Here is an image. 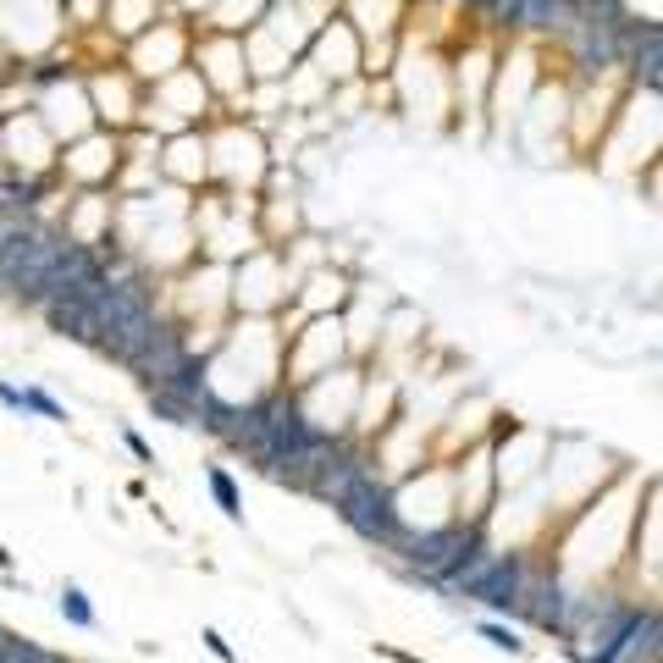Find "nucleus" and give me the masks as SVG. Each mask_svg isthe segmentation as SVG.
<instances>
[{"mask_svg": "<svg viewBox=\"0 0 663 663\" xmlns=\"http://www.w3.org/2000/svg\"><path fill=\"white\" fill-rule=\"evenodd\" d=\"M205 647H210V653H216L221 663H232V647H227V642H221L216 631H205Z\"/></svg>", "mask_w": 663, "mask_h": 663, "instance_id": "f3484780", "label": "nucleus"}, {"mask_svg": "<svg viewBox=\"0 0 663 663\" xmlns=\"http://www.w3.org/2000/svg\"><path fill=\"white\" fill-rule=\"evenodd\" d=\"M482 636H487L493 647H503V653H519V642H514V631H503V625H482Z\"/></svg>", "mask_w": 663, "mask_h": 663, "instance_id": "dca6fc26", "label": "nucleus"}, {"mask_svg": "<svg viewBox=\"0 0 663 663\" xmlns=\"http://www.w3.org/2000/svg\"><path fill=\"white\" fill-rule=\"evenodd\" d=\"M443 6H459V11H471V0H443Z\"/></svg>", "mask_w": 663, "mask_h": 663, "instance_id": "6ab92c4d", "label": "nucleus"}, {"mask_svg": "<svg viewBox=\"0 0 663 663\" xmlns=\"http://www.w3.org/2000/svg\"><path fill=\"white\" fill-rule=\"evenodd\" d=\"M0 404H11V409H22V393H17V387H6V382H0Z\"/></svg>", "mask_w": 663, "mask_h": 663, "instance_id": "a211bd4d", "label": "nucleus"}, {"mask_svg": "<svg viewBox=\"0 0 663 663\" xmlns=\"http://www.w3.org/2000/svg\"><path fill=\"white\" fill-rule=\"evenodd\" d=\"M0 663H61V659H50V653H44V647H33V642H11Z\"/></svg>", "mask_w": 663, "mask_h": 663, "instance_id": "2eb2a0df", "label": "nucleus"}, {"mask_svg": "<svg viewBox=\"0 0 663 663\" xmlns=\"http://www.w3.org/2000/svg\"><path fill=\"white\" fill-rule=\"evenodd\" d=\"M337 514H343V525H348V531H359L365 542L393 547V542L404 536V519H398L393 487H382L370 471H365V476H354V487L337 497Z\"/></svg>", "mask_w": 663, "mask_h": 663, "instance_id": "7ed1b4c3", "label": "nucleus"}, {"mask_svg": "<svg viewBox=\"0 0 663 663\" xmlns=\"http://www.w3.org/2000/svg\"><path fill=\"white\" fill-rule=\"evenodd\" d=\"M210 493H216V503H221V514L227 519H238L244 508H238V487H232V476L227 471H210Z\"/></svg>", "mask_w": 663, "mask_h": 663, "instance_id": "f8f14e48", "label": "nucleus"}, {"mask_svg": "<svg viewBox=\"0 0 663 663\" xmlns=\"http://www.w3.org/2000/svg\"><path fill=\"white\" fill-rule=\"evenodd\" d=\"M61 614H67L72 625H83V631L95 625V608H89V597H83L78 586H67V592H61Z\"/></svg>", "mask_w": 663, "mask_h": 663, "instance_id": "ddd939ff", "label": "nucleus"}, {"mask_svg": "<svg viewBox=\"0 0 663 663\" xmlns=\"http://www.w3.org/2000/svg\"><path fill=\"white\" fill-rule=\"evenodd\" d=\"M631 22H636V11H586V6H581L575 28H570L558 44L570 50V61H575L586 78H597V72H614V67L625 61Z\"/></svg>", "mask_w": 663, "mask_h": 663, "instance_id": "f257e3e1", "label": "nucleus"}, {"mask_svg": "<svg viewBox=\"0 0 663 663\" xmlns=\"http://www.w3.org/2000/svg\"><path fill=\"white\" fill-rule=\"evenodd\" d=\"M564 608H570V592L558 586V575H525V592H519V603H514L519 620H531L536 631H553V636H558Z\"/></svg>", "mask_w": 663, "mask_h": 663, "instance_id": "0eeeda50", "label": "nucleus"}, {"mask_svg": "<svg viewBox=\"0 0 663 663\" xmlns=\"http://www.w3.org/2000/svg\"><path fill=\"white\" fill-rule=\"evenodd\" d=\"M625 72H631V83L636 89H659V72H663V28L653 17H636L631 22V44H625V61H620Z\"/></svg>", "mask_w": 663, "mask_h": 663, "instance_id": "423d86ee", "label": "nucleus"}, {"mask_svg": "<svg viewBox=\"0 0 663 663\" xmlns=\"http://www.w3.org/2000/svg\"><path fill=\"white\" fill-rule=\"evenodd\" d=\"M6 647H11V636H6V631H0V659H6Z\"/></svg>", "mask_w": 663, "mask_h": 663, "instance_id": "aec40b11", "label": "nucleus"}, {"mask_svg": "<svg viewBox=\"0 0 663 663\" xmlns=\"http://www.w3.org/2000/svg\"><path fill=\"white\" fill-rule=\"evenodd\" d=\"M514 6H519V0H471L476 22H482V28H493V33H508V17H514Z\"/></svg>", "mask_w": 663, "mask_h": 663, "instance_id": "9b49d317", "label": "nucleus"}, {"mask_svg": "<svg viewBox=\"0 0 663 663\" xmlns=\"http://www.w3.org/2000/svg\"><path fill=\"white\" fill-rule=\"evenodd\" d=\"M188 359V343H182V332L177 327H166V321H156V332H150V343L128 359V370L145 382V387H156L161 376H171L177 365Z\"/></svg>", "mask_w": 663, "mask_h": 663, "instance_id": "6e6552de", "label": "nucleus"}, {"mask_svg": "<svg viewBox=\"0 0 663 663\" xmlns=\"http://www.w3.org/2000/svg\"><path fill=\"white\" fill-rule=\"evenodd\" d=\"M398 558L409 564V570H420L426 581H437V586H448V575L482 547V531L476 525H437V531H404L398 542Z\"/></svg>", "mask_w": 663, "mask_h": 663, "instance_id": "f03ea898", "label": "nucleus"}, {"mask_svg": "<svg viewBox=\"0 0 663 663\" xmlns=\"http://www.w3.org/2000/svg\"><path fill=\"white\" fill-rule=\"evenodd\" d=\"M581 17V0H519L514 17H508V33H525V39H547L558 44Z\"/></svg>", "mask_w": 663, "mask_h": 663, "instance_id": "39448f33", "label": "nucleus"}, {"mask_svg": "<svg viewBox=\"0 0 663 663\" xmlns=\"http://www.w3.org/2000/svg\"><path fill=\"white\" fill-rule=\"evenodd\" d=\"M266 6H271V0H216V6H210V28H221V33H244V28L260 22Z\"/></svg>", "mask_w": 663, "mask_h": 663, "instance_id": "9d476101", "label": "nucleus"}, {"mask_svg": "<svg viewBox=\"0 0 663 663\" xmlns=\"http://www.w3.org/2000/svg\"><path fill=\"white\" fill-rule=\"evenodd\" d=\"M659 631L663 625L653 608H631L597 653H575V663H659Z\"/></svg>", "mask_w": 663, "mask_h": 663, "instance_id": "20e7f679", "label": "nucleus"}, {"mask_svg": "<svg viewBox=\"0 0 663 663\" xmlns=\"http://www.w3.org/2000/svg\"><path fill=\"white\" fill-rule=\"evenodd\" d=\"M22 409H33V415H44V420H67V409H61L50 393H39V387H28V393H22Z\"/></svg>", "mask_w": 663, "mask_h": 663, "instance_id": "4468645a", "label": "nucleus"}, {"mask_svg": "<svg viewBox=\"0 0 663 663\" xmlns=\"http://www.w3.org/2000/svg\"><path fill=\"white\" fill-rule=\"evenodd\" d=\"M525 575H531V564H525V558L497 553L493 570L471 586V597H476V603H487V608H497V614H514V603H519V592H525Z\"/></svg>", "mask_w": 663, "mask_h": 663, "instance_id": "1a4fd4ad", "label": "nucleus"}]
</instances>
